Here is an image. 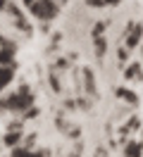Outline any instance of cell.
<instances>
[{"label":"cell","instance_id":"obj_1","mask_svg":"<svg viewBox=\"0 0 143 157\" xmlns=\"http://www.w3.org/2000/svg\"><path fill=\"white\" fill-rule=\"evenodd\" d=\"M34 107V93L29 90V86H19V90L10 93L7 98L0 100V109L5 112H26V109Z\"/></svg>","mask_w":143,"mask_h":157},{"label":"cell","instance_id":"obj_2","mask_svg":"<svg viewBox=\"0 0 143 157\" xmlns=\"http://www.w3.org/2000/svg\"><path fill=\"white\" fill-rule=\"evenodd\" d=\"M29 14H34L36 19L41 21H50V19H55L57 17V12H60V7H57V2L55 0H36L31 7H26Z\"/></svg>","mask_w":143,"mask_h":157},{"label":"cell","instance_id":"obj_3","mask_svg":"<svg viewBox=\"0 0 143 157\" xmlns=\"http://www.w3.org/2000/svg\"><path fill=\"white\" fill-rule=\"evenodd\" d=\"M143 38V24H131L129 31H126V40H124V48L126 50H133Z\"/></svg>","mask_w":143,"mask_h":157},{"label":"cell","instance_id":"obj_4","mask_svg":"<svg viewBox=\"0 0 143 157\" xmlns=\"http://www.w3.org/2000/svg\"><path fill=\"white\" fill-rule=\"evenodd\" d=\"M12 78H14V67H0V93L10 86Z\"/></svg>","mask_w":143,"mask_h":157},{"label":"cell","instance_id":"obj_5","mask_svg":"<svg viewBox=\"0 0 143 157\" xmlns=\"http://www.w3.org/2000/svg\"><path fill=\"white\" fill-rule=\"evenodd\" d=\"M22 131H7L5 136H2V143L7 147H17V145H22Z\"/></svg>","mask_w":143,"mask_h":157},{"label":"cell","instance_id":"obj_6","mask_svg":"<svg viewBox=\"0 0 143 157\" xmlns=\"http://www.w3.org/2000/svg\"><path fill=\"white\" fill-rule=\"evenodd\" d=\"M143 152V143L141 140H129V145L124 147V155L126 157H141Z\"/></svg>","mask_w":143,"mask_h":157},{"label":"cell","instance_id":"obj_7","mask_svg":"<svg viewBox=\"0 0 143 157\" xmlns=\"http://www.w3.org/2000/svg\"><path fill=\"white\" fill-rule=\"evenodd\" d=\"M10 157H46L43 152H34V150H26V147H22V145H17V147H12V155Z\"/></svg>","mask_w":143,"mask_h":157},{"label":"cell","instance_id":"obj_8","mask_svg":"<svg viewBox=\"0 0 143 157\" xmlns=\"http://www.w3.org/2000/svg\"><path fill=\"white\" fill-rule=\"evenodd\" d=\"M117 95H119L124 102H129V105H138V95L131 93L129 88H119V90H117Z\"/></svg>","mask_w":143,"mask_h":157},{"label":"cell","instance_id":"obj_9","mask_svg":"<svg viewBox=\"0 0 143 157\" xmlns=\"http://www.w3.org/2000/svg\"><path fill=\"white\" fill-rule=\"evenodd\" d=\"M93 43H95V55H98V57H103L105 50H107V40H105L103 36H95Z\"/></svg>","mask_w":143,"mask_h":157},{"label":"cell","instance_id":"obj_10","mask_svg":"<svg viewBox=\"0 0 143 157\" xmlns=\"http://www.w3.org/2000/svg\"><path fill=\"white\" fill-rule=\"evenodd\" d=\"M124 74H126V78H133V76H141V64H138V62H133L131 67L126 69V71H124Z\"/></svg>","mask_w":143,"mask_h":157},{"label":"cell","instance_id":"obj_11","mask_svg":"<svg viewBox=\"0 0 143 157\" xmlns=\"http://www.w3.org/2000/svg\"><path fill=\"white\" fill-rule=\"evenodd\" d=\"M86 74V90L88 93H95V83H93V74L91 71H84Z\"/></svg>","mask_w":143,"mask_h":157},{"label":"cell","instance_id":"obj_12","mask_svg":"<svg viewBox=\"0 0 143 157\" xmlns=\"http://www.w3.org/2000/svg\"><path fill=\"white\" fill-rule=\"evenodd\" d=\"M103 31H105V21H98L95 29H93V38H95V36H103Z\"/></svg>","mask_w":143,"mask_h":157},{"label":"cell","instance_id":"obj_13","mask_svg":"<svg viewBox=\"0 0 143 157\" xmlns=\"http://www.w3.org/2000/svg\"><path fill=\"white\" fill-rule=\"evenodd\" d=\"M34 140H36V136H34V133H31V136H26V138H24V145H22V147L31 150V147H34Z\"/></svg>","mask_w":143,"mask_h":157},{"label":"cell","instance_id":"obj_14","mask_svg":"<svg viewBox=\"0 0 143 157\" xmlns=\"http://www.w3.org/2000/svg\"><path fill=\"white\" fill-rule=\"evenodd\" d=\"M91 7H105V0H86Z\"/></svg>","mask_w":143,"mask_h":157},{"label":"cell","instance_id":"obj_15","mask_svg":"<svg viewBox=\"0 0 143 157\" xmlns=\"http://www.w3.org/2000/svg\"><path fill=\"white\" fill-rule=\"evenodd\" d=\"M50 86H53V90H55V93H60V83H57V78L53 76V74H50Z\"/></svg>","mask_w":143,"mask_h":157},{"label":"cell","instance_id":"obj_16","mask_svg":"<svg viewBox=\"0 0 143 157\" xmlns=\"http://www.w3.org/2000/svg\"><path fill=\"white\" fill-rule=\"evenodd\" d=\"M7 10V0H0V12H5Z\"/></svg>","mask_w":143,"mask_h":157},{"label":"cell","instance_id":"obj_17","mask_svg":"<svg viewBox=\"0 0 143 157\" xmlns=\"http://www.w3.org/2000/svg\"><path fill=\"white\" fill-rule=\"evenodd\" d=\"M34 2H36V0H24V5H26V7H31Z\"/></svg>","mask_w":143,"mask_h":157},{"label":"cell","instance_id":"obj_18","mask_svg":"<svg viewBox=\"0 0 143 157\" xmlns=\"http://www.w3.org/2000/svg\"><path fill=\"white\" fill-rule=\"evenodd\" d=\"M55 2H67V0H55Z\"/></svg>","mask_w":143,"mask_h":157},{"label":"cell","instance_id":"obj_19","mask_svg":"<svg viewBox=\"0 0 143 157\" xmlns=\"http://www.w3.org/2000/svg\"><path fill=\"white\" fill-rule=\"evenodd\" d=\"M0 43H2V36H0Z\"/></svg>","mask_w":143,"mask_h":157}]
</instances>
